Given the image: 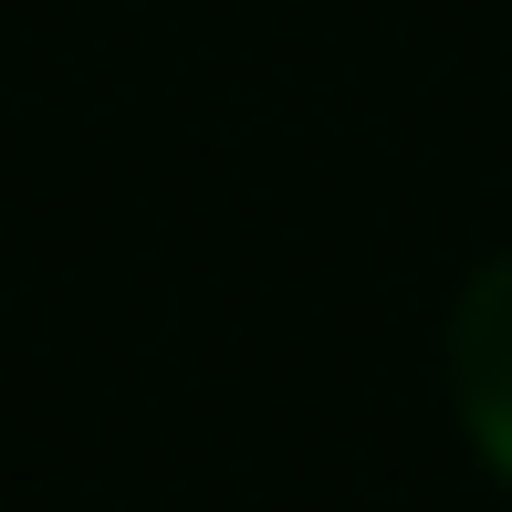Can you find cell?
<instances>
[{"instance_id":"6da1fadb","label":"cell","mask_w":512,"mask_h":512,"mask_svg":"<svg viewBox=\"0 0 512 512\" xmlns=\"http://www.w3.org/2000/svg\"><path fill=\"white\" fill-rule=\"evenodd\" d=\"M439 377H450V418L471 460L512 492V251L460 272L450 324H439Z\"/></svg>"}]
</instances>
